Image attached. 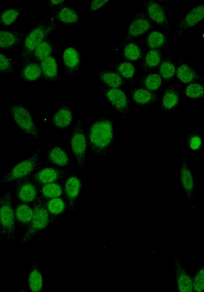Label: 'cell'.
<instances>
[{"instance_id": "cell-1", "label": "cell", "mask_w": 204, "mask_h": 292, "mask_svg": "<svg viewBox=\"0 0 204 292\" xmlns=\"http://www.w3.org/2000/svg\"><path fill=\"white\" fill-rule=\"evenodd\" d=\"M115 118L114 111L110 108L89 125L86 134L88 147L95 154L106 155L113 145Z\"/></svg>"}, {"instance_id": "cell-2", "label": "cell", "mask_w": 204, "mask_h": 292, "mask_svg": "<svg viewBox=\"0 0 204 292\" xmlns=\"http://www.w3.org/2000/svg\"><path fill=\"white\" fill-rule=\"evenodd\" d=\"M57 24L50 16L33 25L25 33L20 44L21 64L28 60L35 48L56 30Z\"/></svg>"}, {"instance_id": "cell-3", "label": "cell", "mask_w": 204, "mask_h": 292, "mask_svg": "<svg viewBox=\"0 0 204 292\" xmlns=\"http://www.w3.org/2000/svg\"><path fill=\"white\" fill-rule=\"evenodd\" d=\"M9 113L16 126L31 137L42 141L39 129L31 111L23 103H11L8 106Z\"/></svg>"}, {"instance_id": "cell-4", "label": "cell", "mask_w": 204, "mask_h": 292, "mask_svg": "<svg viewBox=\"0 0 204 292\" xmlns=\"http://www.w3.org/2000/svg\"><path fill=\"white\" fill-rule=\"evenodd\" d=\"M0 225L3 237L16 241L17 224L10 190L2 193L0 197Z\"/></svg>"}, {"instance_id": "cell-5", "label": "cell", "mask_w": 204, "mask_h": 292, "mask_svg": "<svg viewBox=\"0 0 204 292\" xmlns=\"http://www.w3.org/2000/svg\"><path fill=\"white\" fill-rule=\"evenodd\" d=\"M40 155L39 149L32 156L16 163L0 178V185L17 182L29 177L39 168Z\"/></svg>"}, {"instance_id": "cell-6", "label": "cell", "mask_w": 204, "mask_h": 292, "mask_svg": "<svg viewBox=\"0 0 204 292\" xmlns=\"http://www.w3.org/2000/svg\"><path fill=\"white\" fill-rule=\"evenodd\" d=\"M33 205L34 207L33 218L20 239V242L22 244L31 242L40 233L52 225L43 201L39 198Z\"/></svg>"}, {"instance_id": "cell-7", "label": "cell", "mask_w": 204, "mask_h": 292, "mask_svg": "<svg viewBox=\"0 0 204 292\" xmlns=\"http://www.w3.org/2000/svg\"><path fill=\"white\" fill-rule=\"evenodd\" d=\"M145 11L157 27L165 30L170 28L171 20L169 11L171 6L170 1L147 0L143 1Z\"/></svg>"}, {"instance_id": "cell-8", "label": "cell", "mask_w": 204, "mask_h": 292, "mask_svg": "<svg viewBox=\"0 0 204 292\" xmlns=\"http://www.w3.org/2000/svg\"><path fill=\"white\" fill-rule=\"evenodd\" d=\"M70 144L71 152L75 159L78 168L82 171H85L88 142L86 134L80 119H78L74 126Z\"/></svg>"}, {"instance_id": "cell-9", "label": "cell", "mask_w": 204, "mask_h": 292, "mask_svg": "<svg viewBox=\"0 0 204 292\" xmlns=\"http://www.w3.org/2000/svg\"><path fill=\"white\" fill-rule=\"evenodd\" d=\"M157 27L147 15L144 8L139 10L130 20L125 37L119 46L121 47L126 42L145 35Z\"/></svg>"}, {"instance_id": "cell-10", "label": "cell", "mask_w": 204, "mask_h": 292, "mask_svg": "<svg viewBox=\"0 0 204 292\" xmlns=\"http://www.w3.org/2000/svg\"><path fill=\"white\" fill-rule=\"evenodd\" d=\"M204 4L202 2L189 8L180 18L172 35V40L182 36L188 29L194 28L203 22Z\"/></svg>"}, {"instance_id": "cell-11", "label": "cell", "mask_w": 204, "mask_h": 292, "mask_svg": "<svg viewBox=\"0 0 204 292\" xmlns=\"http://www.w3.org/2000/svg\"><path fill=\"white\" fill-rule=\"evenodd\" d=\"M83 187V182L76 173L66 175L63 179V195L67 206V213L76 208Z\"/></svg>"}, {"instance_id": "cell-12", "label": "cell", "mask_w": 204, "mask_h": 292, "mask_svg": "<svg viewBox=\"0 0 204 292\" xmlns=\"http://www.w3.org/2000/svg\"><path fill=\"white\" fill-rule=\"evenodd\" d=\"M102 94L112 107L123 116L130 112V98L125 91L121 88L102 86Z\"/></svg>"}, {"instance_id": "cell-13", "label": "cell", "mask_w": 204, "mask_h": 292, "mask_svg": "<svg viewBox=\"0 0 204 292\" xmlns=\"http://www.w3.org/2000/svg\"><path fill=\"white\" fill-rule=\"evenodd\" d=\"M61 64L65 73L74 75L80 73L82 70V55L76 46H67L63 50Z\"/></svg>"}, {"instance_id": "cell-14", "label": "cell", "mask_w": 204, "mask_h": 292, "mask_svg": "<svg viewBox=\"0 0 204 292\" xmlns=\"http://www.w3.org/2000/svg\"><path fill=\"white\" fill-rule=\"evenodd\" d=\"M51 17L57 24L68 27L76 26L81 21L80 12L76 8L66 3L52 11Z\"/></svg>"}, {"instance_id": "cell-15", "label": "cell", "mask_w": 204, "mask_h": 292, "mask_svg": "<svg viewBox=\"0 0 204 292\" xmlns=\"http://www.w3.org/2000/svg\"><path fill=\"white\" fill-rule=\"evenodd\" d=\"M45 160L49 166L66 171L71 165L70 156L62 145L52 144L47 148Z\"/></svg>"}, {"instance_id": "cell-16", "label": "cell", "mask_w": 204, "mask_h": 292, "mask_svg": "<svg viewBox=\"0 0 204 292\" xmlns=\"http://www.w3.org/2000/svg\"><path fill=\"white\" fill-rule=\"evenodd\" d=\"M180 180L187 199L192 200L195 193V178L187 158L184 155H182L180 159Z\"/></svg>"}, {"instance_id": "cell-17", "label": "cell", "mask_w": 204, "mask_h": 292, "mask_svg": "<svg viewBox=\"0 0 204 292\" xmlns=\"http://www.w3.org/2000/svg\"><path fill=\"white\" fill-rule=\"evenodd\" d=\"M16 183V197L19 202L33 204L39 199L38 185L30 177Z\"/></svg>"}, {"instance_id": "cell-18", "label": "cell", "mask_w": 204, "mask_h": 292, "mask_svg": "<svg viewBox=\"0 0 204 292\" xmlns=\"http://www.w3.org/2000/svg\"><path fill=\"white\" fill-rule=\"evenodd\" d=\"M66 171L48 166L37 169L29 177L37 185L56 182L63 180L66 175Z\"/></svg>"}, {"instance_id": "cell-19", "label": "cell", "mask_w": 204, "mask_h": 292, "mask_svg": "<svg viewBox=\"0 0 204 292\" xmlns=\"http://www.w3.org/2000/svg\"><path fill=\"white\" fill-rule=\"evenodd\" d=\"M175 77L185 85L193 82H203L202 78L196 68L188 62L181 59L176 61Z\"/></svg>"}, {"instance_id": "cell-20", "label": "cell", "mask_w": 204, "mask_h": 292, "mask_svg": "<svg viewBox=\"0 0 204 292\" xmlns=\"http://www.w3.org/2000/svg\"><path fill=\"white\" fill-rule=\"evenodd\" d=\"M24 34L20 30L16 29H0V51H13L20 45Z\"/></svg>"}, {"instance_id": "cell-21", "label": "cell", "mask_w": 204, "mask_h": 292, "mask_svg": "<svg viewBox=\"0 0 204 292\" xmlns=\"http://www.w3.org/2000/svg\"><path fill=\"white\" fill-rule=\"evenodd\" d=\"M73 120V111L67 103L60 105L53 113L52 124L57 130H63L71 126Z\"/></svg>"}, {"instance_id": "cell-22", "label": "cell", "mask_w": 204, "mask_h": 292, "mask_svg": "<svg viewBox=\"0 0 204 292\" xmlns=\"http://www.w3.org/2000/svg\"><path fill=\"white\" fill-rule=\"evenodd\" d=\"M45 284V276L43 272L37 263L30 267L27 276L26 286L28 291L41 292Z\"/></svg>"}, {"instance_id": "cell-23", "label": "cell", "mask_w": 204, "mask_h": 292, "mask_svg": "<svg viewBox=\"0 0 204 292\" xmlns=\"http://www.w3.org/2000/svg\"><path fill=\"white\" fill-rule=\"evenodd\" d=\"M129 95L130 100L138 106H151L158 100L157 93L140 86L130 88Z\"/></svg>"}, {"instance_id": "cell-24", "label": "cell", "mask_w": 204, "mask_h": 292, "mask_svg": "<svg viewBox=\"0 0 204 292\" xmlns=\"http://www.w3.org/2000/svg\"><path fill=\"white\" fill-rule=\"evenodd\" d=\"M161 97V110L165 112L175 110L180 101V93L175 84L164 88Z\"/></svg>"}, {"instance_id": "cell-25", "label": "cell", "mask_w": 204, "mask_h": 292, "mask_svg": "<svg viewBox=\"0 0 204 292\" xmlns=\"http://www.w3.org/2000/svg\"><path fill=\"white\" fill-rule=\"evenodd\" d=\"M157 27H154L145 35L144 40L148 48L161 50L168 45L169 36L163 29Z\"/></svg>"}, {"instance_id": "cell-26", "label": "cell", "mask_w": 204, "mask_h": 292, "mask_svg": "<svg viewBox=\"0 0 204 292\" xmlns=\"http://www.w3.org/2000/svg\"><path fill=\"white\" fill-rule=\"evenodd\" d=\"M42 201L52 224L61 217L67 210V203L64 197Z\"/></svg>"}, {"instance_id": "cell-27", "label": "cell", "mask_w": 204, "mask_h": 292, "mask_svg": "<svg viewBox=\"0 0 204 292\" xmlns=\"http://www.w3.org/2000/svg\"><path fill=\"white\" fill-rule=\"evenodd\" d=\"M173 262L178 290L180 292L192 291V278L185 270L177 257H174Z\"/></svg>"}, {"instance_id": "cell-28", "label": "cell", "mask_w": 204, "mask_h": 292, "mask_svg": "<svg viewBox=\"0 0 204 292\" xmlns=\"http://www.w3.org/2000/svg\"><path fill=\"white\" fill-rule=\"evenodd\" d=\"M97 77L102 86L122 88L126 81L113 68L101 69L97 73Z\"/></svg>"}, {"instance_id": "cell-29", "label": "cell", "mask_w": 204, "mask_h": 292, "mask_svg": "<svg viewBox=\"0 0 204 292\" xmlns=\"http://www.w3.org/2000/svg\"><path fill=\"white\" fill-rule=\"evenodd\" d=\"M19 77L24 82H34L41 79L42 72L40 64L31 59L21 63Z\"/></svg>"}, {"instance_id": "cell-30", "label": "cell", "mask_w": 204, "mask_h": 292, "mask_svg": "<svg viewBox=\"0 0 204 292\" xmlns=\"http://www.w3.org/2000/svg\"><path fill=\"white\" fill-rule=\"evenodd\" d=\"M42 77L48 81H57L59 76V65L57 57L52 54L40 63Z\"/></svg>"}, {"instance_id": "cell-31", "label": "cell", "mask_w": 204, "mask_h": 292, "mask_svg": "<svg viewBox=\"0 0 204 292\" xmlns=\"http://www.w3.org/2000/svg\"><path fill=\"white\" fill-rule=\"evenodd\" d=\"M165 85L166 84L157 71L147 72L141 78L139 83L140 87L156 93L164 89Z\"/></svg>"}, {"instance_id": "cell-32", "label": "cell", "mask_w": 204, "mask_h": 292, "mask_svg": "<svg viewBox=\"0 0 204 292\" xmlns=\"http://www.w3.org/2000/svg\"><path fill=\"white\" fill-rule=\"evenodd\" d=\"M17 225L26 229L30 223L34 214L33 205L18 202L14 209Z\"/></svg>"}, {"instance_id": "cell-33", "label": "cell", "mask_w": 204, "mask_h": 292, "mask_svg": "<svg viewBox=\"0 0 204 292\" xmlns=\"http://www.w3.org/2000/svg\"><path fill=\"white\" fill-rule=\"evenodd\" d=\"M23 9L13 6L0 11V29L10 28L19 20Z\"/></svg>"}, {"instance_id": "cell-34", "label": "cell", "mask_w": 204, "mask_h": 292, "mask_svg": "<svg viewBox=\"0 0 204 292\" xmlns=\"http://www.w3.org/2000/svg\"><path fill=\"white\" fill-rule=\"evenodd\" d=\"M62 180L63 181V180ZM62 180L38 185L39 198L42 200H46L64 197Z\"/></svg>"}, {"instance_id": "cell-35", "label": "cell", "mask_w": 204, "mask_h": 292, "mask_svg": "<svg viewBox=\"0 0 204 292\" xmlns=\"http://www.w3.org/2000/svg\"><path fill=\"white\" fill-rule=\"evenodd\" d=\"M163 55L161 50L147 49L142 55L141 67L143 71H152L157 68L160 64Z\"/></svg>"}, {"instance_id": "cell-36", "label": "cell", "mask_w": 204, "mask_h": 292, "mask_svg": "<svg viewBox=\"0 0 204 292\" xmlns=\"http://www.w3.org/2000/svg\"><path fill=\"white\" fill-rule=\"evenodd\" d=\"M157 68V71L166 84L171 81L175 76L176 61L170 56H163Z\"/></svg>"}, {"instance_id": "cell-37", "label": "cell", "mask_w": 204, "mask_h": 292, "mask_svg": "<svg viewBox=\"0 0 204 292\" xmlns=\"http://www.w3.org/2000/svg\"><path fill=\"white\" fill-rule=\"evenodd\" d=\"M55 48V45L53 41L47 38L43 40L35 48L29 60H33L40 63L41 61L52 55Z\"/></svg>"}, {"instance_id": "cell-38", "label": "cell", "mask_w": 204, "mask_h": 292, "mask_svg": "<svg viewBox=\"0 0 204 292\" xmlns=\"http://www.w3.org/2000/svg\"><path fill=\"white\" fill-rule=\"evenodd\" d=\"M122 46V55L128 61L137 62L141 59L143 51L137 42L133 40L128 41Z\"/></svg>"}, {"instance_id": "cell-39", "label": "cell", "mask_w": 204, "mask_h": 292, "mask_svg": "<svg viewBox=\"0 0 204 292\" xmlns=\"http://www.w3.org/2000/svg\"><path fill=\"white\" fill-rule=\"evenodd\" d=\"M126 81L133 84L136 73V68L132 62L123 61L113 65V68Z\"/></svg>"}, {"instance_id": "cell-40", "label": "cell", "mask_w": 204, "mask_h": 292, "mask_svg": "<svg viewBox=\"0 0 204 292\" xmlns=\"http://www.w3.org/2000/svg\"><path fill=\"white\" fill-rule=\"evenodd\" d=\"M183 95L191 99H199L203 97V82H193L186 84L182 89Z\"/></svg>"}, {"instance_id": "cell-41", "label": "cell", "mask_w": 204, "mask_h": 292, "mask_svg": "<svg viewBox=\"0 0 204 292\" xmlns=\"http://www.w3.org/2000/svg\"><path fill=\"white\" fill-rule=\"evenodd\" d=\"M17 70V66L14 60L5 52L0 51V73L13 75Z\"/></svg>"}, {"instance_id": "cell-42", "label": "cell", "mask_w": 204, "mask_h": 292, "mask_svg": "<svg viewBox=\"0 0 204 292\" xmlns=\"http://www.w3.org/2000/svg\"><path fill=\"white\" fill-rule=\"evenodd\" d=\"M186 142L191 151L197 152L202 148L203 136L197 132L192 131L188 134Z\"/></svg>"}, {"instance_id": "cell-43", "label": "cell", "mask_w": 204, "mask_h": 292, "mask_svg": "<svg viewBox=\"0 0 204 292\" xmlns=\"http://www.w3.org/2000/svg\"><path fill=\"white\" fill-rule=\"evenodd\" d=\"M204 270L202 267L199 269L192 279L193 291L201 292L204 288Z\"/></svg>"}, {"instance_id": "cell-44", "label": "cell", "mask_w": 204, "mask_h": 292, "mask_svg": "<svg viewBox=\"0 0 204 292\" xmlns=\"http://www.w3.org/2000/svg\"><path fill=\"white\" fill-rule=\"evenodd\" d=\"M110 1L107 0H92L87 5V10L88 14L99 11L104 8Z\"/></svg>"}, {"instance_id": "cell-45", "label": "cell", "mask_w": 204, "mask_h": 292, "mask_svg": "<svg viewBox=\"0 0 204 292\" xmlns=\"http://www.w3.org/2000/svg\"><path fill=\"white\" fill-rule=\"evenodd\" d=\"M47 6L53 11L66 4L65 0H49L47 1Z\"/></svg>"}, {"instance_id": "cell-46", "label": "cell", "mask_w": 204, "mask_h": 292, "mask_svg": "<svg viewBox=\"0 0 204 292\" xmlns=\"http://www.w3.org/2000/svg\"><path fill=\"white\" fill-rule=\"evenodd\" d=\"M2 236L1 227L0 225V237Z\"/></svg>"}, {"instance_id": "cell-47", "label": "cell", "mask_w": 204, "mask_h": 292, "mask_svg": "<svg viewBox=\"0 0 204 292\" xmlns=\"http://www.w3.org/2000/svg\"><path fill=\"white\" fill-rule=\"evenodd\" d=\"M1 194H2V193H1V192H0V197H1Z\"/></svg>"}]
</instances>
